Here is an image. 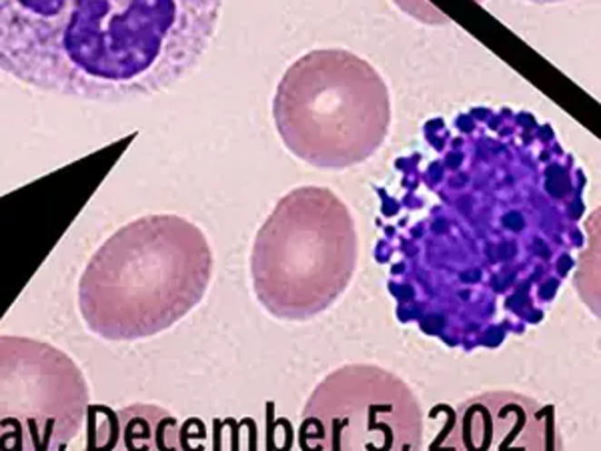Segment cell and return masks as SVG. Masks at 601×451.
I'll list each match as a JSON object with an SVG mask.
<instances>
[{"instance_id": "6da1fadb", "label": "cell", "mask_w": 601, "mask_h": 451, "mask_svg": "<svg viewBox=\"0 0 601 451\" xmlns=\"http://www.w3.org/2000/svg\"><path fill=\"white\" fill-rule=\"evenodd\" d=\"M222 0H0V71L94 103L153 97L195 69Z\"/></svg>"}, {"instance_id": "7a4b0ae2", "label": "cell", "mask_w": 601, "mask_h": 451, "mask_svg": "<svg viewBox=\"0 0 601 451\" xmlns=\"http://www.w3.org/2000/svg\"><path fill=\"white\" fill-rule=\"evenodd\" d=\"M215 257L207 235L181 215H144L96 249L79 279V313L96 338L149 339L205 299Z\"/></svg>"}, {"instance_id": "3957f363", "label": "cell", "mask_w": 601, "mask_h": 451, "mask_svg": "<svg viewBox=\"0 0 601 451\" xmlns=\"http://www.w3.org/2000/svg\"><path fill=\"white\" fill-rule=\"evenodd\" d=\"M273 121L297 159L319 169H349L371 159L389 134V89L361 56L311 51L279 81Z\"/></svg>"}, {"instance_id": "277c9868", "label": "cell", "mask_w": 601, "mask_h": 451, "mask_svg": "<svg viewBox=\"0 0 601 451\" xmlns=\"http://www.w3.org/2000/svg\"><path fill=\"white\" fill-rule=\"evenodd\" d=\"M357 257L355 219L331 189L289 191L261 225L251 251L257 301L277 319H311L347 291Z\"/></svg>"}, {"instance_id": "5b68a950", "label": "cell", "mask_w": 601, "mask_h": 451, "mask_svg": "<svg viewBox=\"0 0 601 451\" xmlns=\"http://www.w3.org/2000/svg\"><path fill=\"white\" fill-rule=\"evenodd\" d=\"M299 444L321 451L421 449L423 411L393 371L349 363L329 373L309 396Z\"/></svg>"}, {"instance_id": "8992f818", "label": "cell", "mask_w": 601, "mask_h": 451, "mask_svg": "<svg viewBox=\"0 0 601 451\" xmlns=\"http://www.w3.org/2000/svg\"><path fill=\"white\" fill-rule=\"evenodd\" d=\"M91 391L56 345L0 335V449H64L84 426Z\"/></svg>"}, {"instance_id": "52a82bcc", "label": "cell", "mask_w": 601, "mask_h": 451, "mask_svg": "<svg viewBox=\"0 0 601 451\" xmlns=\"http://www.w3.org/2000/svg\"><path fill=\"white\" fill-rule=\"evenodd\" d=\"M443 447L453 449H561L554 407L516 391H488L465 399Z\"/></svg>"}, {"instance_id": "ba28073f", "label": "cell", "mask_w": 601, "mask_h": 451, "mask_svg": "<svg viewBox=\"0 0 601 451\" xmlns=\"http://www.w3.org/2000/svg\"><path fill=\"white\" fill-rule=\"evenodd\" d=\"M124 417L123 427L124 431H133L134 436L127 439L124 446L133 447H151V449H161V447H181V437H179V424L169 411L154 406H137L131 409L121 411Z\"/></svg>"}, {"instance_id": "9c48e42d", "label": "cell", "mask_w": 601, "mask_h": 451, "mask_svg": "<svg viewBox=\"0 0 601 451\" xmlns=\"http://www.w3.org/2000/svg\"><path fill=\"white\" fill-rule=\"evenodd\" d=\"M527 3H536V5H551V3H561V0H527Z\"/></svg>"}, {"instance_id": "30bf717a", "label": "cell", "mask_w": 601, "mask_h": 451, "mask_svg": "<svg viewBox=\"0 0 601 451\" xmlns=\"http://www.w3.org/2000/svg\"><path fill=\"white\" fill-rule=\"evenodd\" d=\"M479 3H481V0H479Z\"/></svg>"}]
</instances>
